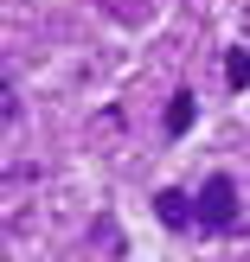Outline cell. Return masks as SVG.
<instances>
[{"instance_id": "cell-1", "label": "cell", "mask_w": 250, "mask_h": 262, "mask_svg": "<svg viewBox=\"0 0 250 262\" xmlns=\"http://www.w3.org/2000/svg\"><path fill=\"white\" fill-rule=\"evenodd\" d=\"M238 224V186L225 173H212L199 186V230H231Z\"/></svg>"}, {"instance_id": "cell-2", "label": "cell", "mask_w": 250, "mask_h": 262, "mask_svg": "<svg viewBox=\"0 0 250 262\" xmlns=\"http://www.w3.org/2000/svg\"><path fill=\"white\" fill-rule=\"evenodd\" d=\"M154 217H161L167 230H199V199H186L180 186L154 192Z\"/></svg>"}, {"instance_id": "cell-3", "label": "cell", "mask_w": 250, "mask_h": 262, "mask_svg": "<svg viewBox=\"0 0 250 262\" xmlns=\"http://www.w3.org/2000/svg\"><path fill=\"white\" fill-rule=\"evenodd\" d=\"M161 122H167V135H186V128H193V90H174V102H167V115H161Z\"/></svg>"}, {"instance_id": "cell-4", "label": "cell", "mask_w": 250, "mask_h": 262, "mask_svg": "<svg viewBox=\"0 0 250 262\" xmlns=\"http://www.w3.org/2000/svg\"><path fill=\"white\" fill-rule=\"evenodd\" d=\"M225 83H231V90L250 83V51H225Z\"/></svg>"}, {"instance_id": "cell-5", "label": "cell", "mask_w": 250, "mask_h": 262, "mask_svg": "<svg viewBox=\"0 0 250 262\" xmlns=\"http://www.w3.org/2000/svg\"><path fill=\"white\" fill-rule=\"evenodd\" d=\"M0 115H7V122H20V96H13V83H0Z\"/></svg>"}]
</instances>
